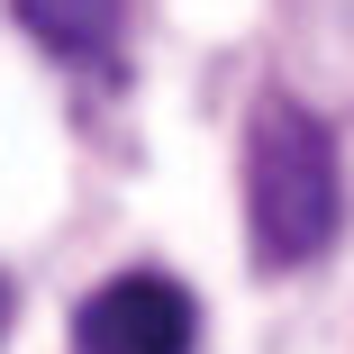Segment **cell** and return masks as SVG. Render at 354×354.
Returning a JSON list of instances; mask_svg holds the SVG:
<instances>
[{
    "label": "cell",
    "mask_w": 354,
    "mask_h": 354,
    "mask_svg": "<svg viewBox=\"0 0 354 354\" xmlns=\"http://www.w3.org/2000/svg\"><path fill=\"white\" fill-rule=\"evenodd\" d=\"M0 327H10V281H0Z\"/></svg>",
    "instance_id": "4"
},
{
    "label": "cell",
    "mask_w": 354,
    "mask_h": 354,
    "mask_svg": "<svg viewBox=\"0 0 354 354\" xmlns=\"http://www.w3.org/2000/svg\"><path fill=\"white\" fill-rule=\"evenodd\" d=\"M191 336H200V309L173 272H118L73 318L82 354H191Z\"/></svg>",
    "instance_id": "2"
},
{
    "label": "cell",
    "mask_w": 354,
    "mask_h": 354,
    "mask_svg": "<svg viewBox=\"0 0 354 354\" xmlns=\"http://www.w3.org/2000/svg\"><path fill=\"white\" fill-rule=\"evenodd\" d=\"M345 218V173H336V136L309 100L263 91L245 118V227L263 272H300L336 245Z\"/></svg>",
    "instance_id": "1"
},
{
    "label": "cell",
    "mask_w": 354,
    "mask_h": 354,
    "mask_svg": "<svg viewBox=\"0 0 354 354\" xmlns=\"http://www.w3.org/2000/svg\"><path fill=\"white\" fill-rule=\"evenodd\" d=\"M19 28L64 55V64H91V73H109L118 64V0H10Z\"/></svg>",
    "instance_id": "3"
}]
</instances>
